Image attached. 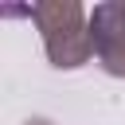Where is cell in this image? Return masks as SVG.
Wrapping results in <instances>:
<instances>
[{"instance_id":"7a4b0ae2","label":"cell","mask_w":125,"mask_h":125,"mask_svg":"<svg viewBox=\"0 0 125 125\" xmlns=\"http://www.w3.org/2000/svg\"><path fill=\"white\" fill-rule=\"evenodd\" d=\"M90 35L98 66L113 78H125V0H105L90 12Z\"/></svg>"},{"instance_id":"3957f363","label":"cell","mask_w":125,"mask_h":125,"mask_svg":"<svg viewBox=\"0 0 125 125\" xmlns=\"http://www.w3.org/2000/svg\"><path fill=\"white\" fill-rule=\"evenodd\" d=\"M23 125H51V121H43V117H35V121H23Z\"/></svg>"},{"instance_id":"6da1fadb","label":"cell","mask_w":125,"mask_h":125,"mask_svg":"<svg viewBox=\"0 0 125 125\" xmlns=\"http://www.w3.org/2000/svg\"><path fill=\"white\" fill-rule=\"evenodd\" d=\"M31 23L43 35V51L51 66L59 70H78L94 59V35H90V16L78 0H39L31 12Z\"/></svg>"}]
</instances>
